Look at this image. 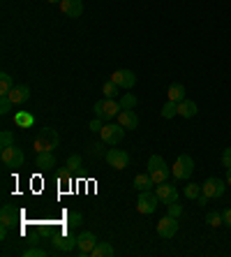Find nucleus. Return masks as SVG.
Returning a JSON list of instances; mask_svg holds the SVG:
<instances>
[{
    "label": "nucleus",
    "mask_w": 231,
    "mask_h": 257,
    "mask_svg": "<svg viewBox=\"0 0 231 257\" xmlns=\"http://www.w3.org/2000/svg\"><path fill=\"white\" fill-rule=\"evenodd\" d=\"M0 160H3V165L10 169H17L24 165V151L19 149L17 144H12V146H5V149L0 151Z\"/></svg>",
    "instance_id": "obj_4"
},
{
    "label": "nucleus",
    "mask_w": 231,
    "mask_h": 257,
    "mask_svg": "<svg viewBox=\"0 0 231 257\" xmlns=\"http://www.w3.org/2000/svg\"><path fill=\"white\" fill-rule=\"evenodd\" d=\"M120 107L123 109H134L136 107V97L132 95V93H123V97H120Z\"/></svg>",
    "instance_id": "obj_30"
},
{
    "label": "nucleus",
    "mask_w": 231,
    "mask_h": 257,
    "mask_svg": "<svg viewBox=\"0 0 231 257\" xmlns=\"http://www.w3.org/2000/svg\"><path fill=\"white\" fill-rule=\"evenodd\" d=\"M113 252H116V250H113L111 243H107V241H97L95 250H93V257H111Z\"/></svg>",
    "instance_id": "obj_24"
},
{
    "label": "nucleus",
    "mask_w": 231,
    "mask_h": 257,
    "mask_svg": "<svg viewBox=\"0 0 231 257\" xmlns=\"http://www.w3.org/2000/svg\"><path fill=\"white\" fill-rule=\"evenodd\" d=\"M10 100L14 102V104H24V102L30 100V88L28 86H14L12 93H10Z\"/></svg>",
    "instance_id": "obj_19"
},
{
    "label": "nucleus",
    "mask_w": 231,
    "mask_h": 257,
    "mask_svg": "<svg viewBox=\"0 0 231 257\" xmlns=\"http://www.w3.org/2000/svg\"><path fill=\"white\" fill-rule=\"evenodd\" d=\"M81 156L79 153H72L70 158H67V167H70V172H77V169H81Z\"/></svg>",
    "instance_id": "obj_33"
},
{
    "label": "nucleus",
    "mask_w": 231,
    "mask_h": 257,
    "mask_svg": "<svg viewBox=\"0 0 231 257\" xmlns=\"http://www.w3.org/2000/svg\"><path fill=\"white\" fill-rule=\"evenodd\" d=\"M226 190V183L222 179H215V176H210V179H206L201 183V192L206 195V197L215 199V197H222Z\"/></svg>",
    "instance_id": "obj_8"
},
{
    "label": "nucleus",
    "mask_w": 231,
    "mask_h": 257,
    "mask_svg": "<svg viewBox=\"0 0 231 257\" xmlns=\"http://www.w3.org/2000/svg\"><path fill=\"white\" fill-rule=\"evenodd\" d=\"M19 218V211L14 209L12 204H5L3 209H0V225H7V227H12L14 222Z\"/></svg>",
    "instance_id": "obj_18"
},
{
    "label": "nucleus",
    "mask_w": 231,
    "mask_h": 257,
    "mask_svg": "<svg viewBox=\"0 0 231 257\" xmlns=\"http://www.w3.org/2000/svg\"><path fill=\"white\" fill-rule=\"evenodd\" d=\"M178 232V218L166 213L160 222H157V234H160L162 239H173Z\"/></svg>",
    "instance_id": "obj_9"
},
{
    "label": "nucleus",
    "mask_w": 231,
    "mask_h": 257,
    "mask_svg": "<svg viewBox=\"0 0 231 257\" xmlns=\"http://www.w3.org/2000/svg\"><path fill=\"white\" fill-rule=\"evenodd\" d=\"M104 146H107V142H95V144H90L88 149L93 156H107V149H104Z\"/></svg>",
    "instance_id": "obj_34"
},
{
    "label": "nucleus",
    "mask_w": 231,
    "mask_h": 257,
    "mask_svg": "<svg viewBox=\"0 0 231 257\" xmlns=\"http://www.w3.org/2000/svg\"><path fill=\"white\" fill-rule=\"evenodd\" d=\"M77 241H79V236H74L72 229H65L60 236H56L54 239V245L58 248L60 252H72L74 248H77Z\"/></svg>",
    "instance_id": "obj_10"
},
{
    "label": "nucleus",
    "mask_w": 231,
    "mask_h": 257,
    "mask_svg": "<svg viewBox=\"0 0 231 257\" xmlns=\"http://www.w3.org/2000/svg\"><path fill=\"white\" fill-rule=\"evenodd\" d=\"M155 195L160 197V202L162 204H173V202H178V190L173 186H169V183H157L155 186Z\"/></svg>",
    "instance_id": "obj_13"
},
{
    "label": "nucleus",
    "mask_w": 231,
    "mask_h": 257,
    "mask_svg": "<svg viewBox=\"0 0 231 257\" xmlns=\"http://www.w3.org/2000/svg\"><path fill=\"white\" fill-rule=\"evenodd\" d=\"M222 165H224V169H231V146L222 151Z\"/></svg>",
    "instance_id": "obj_39"
},
{
    "label": "nucleus",
    "mask_w": 231,
    "mask_h": 257,
    "mask_svg": "<svg viewBox=\"0 0 231 257\" xmlns=\"http://www.w3.org/2000/svg\"><path fill=\"white\" fill-rule=\"evenodd\" d=\"M60 12L70 19H79L83 14V3L81 0H60Z\"/></svg>",
    "instance_id": "obj_15"
},
{
    "label": "nucleus",
    "mask_w": 231,
    "mask_h": 257,
    "mask_svg": "<svg viewBox=\"0 0 231 257\" xmlns=\"http://www.w3.org/2000/svg\"><path fill=\"white\" fill-rule=\"evenodd\" d=\"M118 123L125 127V130H136V125H139V116L132 111V109H123L118 114Z\"/></svg>",
    "instance_id": "obj_17"
},
{
    "label": "nucleus",
    "mask_w": 231,
    "mask_h": 257,
    "mask_svg": "<svg viewBox=\"0 0 231 257\" xmlns=\"http://www.w3.org/2000/svg\"><path fill=\"white\" fill-rule=\"evenodd\" d=\"M65 225H67V229H74V227H79V225H81L83 222V215L79 213V211H70V213H67V218H65Z\"/></svg>",
    "instance_id": "obj_26"
},
{
    "label": "nucleus",
    "mask_w": 231,
    "mask_h": 257,
    "mask_svg": "<svg viewBox=\"0 0 231 257\" xmlns=\"http://www.w3.org/2000/svg\"><path fill=\"white\" fill-rule=\"evenodd\" d=\"M14 123H17L19 127H33L35 116L30 114V111H17V114H14Z\"/></svg>",
    "instance_id": "obj_22"
},
{
    "label": "nucleus",
    "mask_w": 231,
    "mask_h": 257,
    "mask_svg": "<svg viewBox=\"0 0 231 257\" xmlns=\"http://www.w3.org/2000/svg\"><path fill=\"white\" fill-rule=\"evenodd\" d=\"M111 81L113 84H118L123 90H127V88H132V86L136 84V77H134V72L132 70H116L111 74Z\"/></svg>",
    "instance_id": "obj_14"
},
{
    "label": "nucleus",
    "mask_w": 231,
    "mask_h": 257,
    "mask_svg": "<svg viewBox=\"0 0 231 257\" xmlns=\"http://www.w3.org/2000/svg\"><path fill=\"white\" fill-rule=\"evenodd\" d=\"M148 174H150V179L155 181V186H157V183H164V181L169 179L171 169H169V165L164 162L162 156H150L148 158Z\"/></svg>",
    "instance_id": "obj_3"
},
{
    "label": "nucleus",
    "mask_w": 231,
    "mask_h": 257,
    "mask_svg": "<svg viewBox=\"0 0 231 257\" xmlns=\"http://www.w3.org/2000/svg\"><path fill=\"white\" fill-rule=\"evenodd\" d=\"M60 137L58 132L54 130V127H42L40 132H37V137L33 139V149L37 151V153H44V151H54L56 146H58Z\"/></svg>",
    "instance_id": "obj_1"
},
{
    "label": "nucleus",
    "mask_w": 231,
    "mask_h": 257,
    "mask_svg": "<svg viewBox=\"0 0 231 257\" xmlns=\"http://www.w3.org/2000/svg\"><path fill=\"white\" fill-rule=\"evenodd\" d=\"M49 3H60V0H49Z\"/></svg>",
    "instance_id": "obj_44"
},
{
    "label": "nucleus",
    "mask_w": 231,
    "mask_h": 257,
    "mask_svg": "<svg viewBox=\"0 0 231 257\" xmlns=\"http://www.w3.org/2000/svg\"><path fill=\"white\" fill-rule=\"evenodd\" d=\"M35 167L40 169V172H49V169H54V167H56V156H54V151H44V153H37Z\"/></svg>",
    "instance_id": "obj_16"
},
{
    "label": "nucleus",
    "mask_w": 231,
    "mask_h": 257,
    "mask_svg": "<svg viewBox=\"0 0 231 257\" xmlns=\"http://www.w3.org/2000/svg\"><path fill=\"white\" fill-rule=\"evenodd\" d=\"M93 111H95L97 118H102V120H111V118H118V114L123 111V107H120V102H116L113 97H104V100L95 102Z\"/></svg>",
    "instance_id": "obj_2"
},
{
    "label": "nucleus",
    "mask_w": 231,
    "mask_h": 257,
    "mask_svg": "<svg viewBox=\"0 0 231 257\" xmlns=\"http://www.w3.org/2000/svg\"><path fill=\"white\" fill-rule=\"evenodd\" d=\"M102 127H104V120L97 118V116L88 123V130H90V132H102Z\"/></svg>",
    "instance_id": "obj_37"
},
{
    "label": "nucleus",
    "mask_w": 231,
    "mask_h": 257,
    "mask_svg": "<svg viewBox=\"0 0 231 257\" xmlns=\"http://www.w3.org/2000/svg\"><path fill=\"white\" fill-rule=\"evenodd\" d=\"M12 144H14V135L10 130H5L3 135H0V146L5 149V146H12Z\"/></svg>",
    "instance_id": "obj_35"
},
{
    "label": "nucleus",
    "mask_w": 231,
    "mask_h": 257,
    "mask_svg": "<svg viewBox=\"0 0 231 257\" xmlns=\"http://www.w3.org/2000/svg\"><path fill=\"white\" fill-rule=\"evenodd\" d=\"M222 220H224L226 227H231V209H226L224 213H222Z\"/></svg>",
    "instance_id": "obj_40"
},
{
    "label": "nucleus",
    "mask_w": 231,
    "mask_h": 257,
    "mask_svg": "<svg viewBox=\"0 0 231 257\" xmlns=\"http://www.w3.org/2000/svg\"><path fill=\"white\" fill-rule=\"evenodd\" d=\"M102 142H107L109 146H116V144L123 142L125 137V127L120 125V123H104V127H102L100 132Z\"/></svg>",
    "instance_id": "obj_5"
},
{
    "label": "nucleus",
    "mask_w": 231,
    "mask_h": 257,
    "mask_svg": "<svg viewBox=\"0 0 231 257\" xmlns=\"http://www.w3.org/2000/svg\"><path fill=\"white\" fill-rule=\"evenodd\" d=\"M166 95L171 102H183L185 100V86L183 84H171L169 90H166Z\"/></svg>",
    "instance_id": "obj_23"
},
{
    "label": "nucleus",
    "mask_w": 231,
    "mask_h": 257,
    "mask_svg": "<svg viewBox=\"0 0 231 257\" xmlns=\"http://www.w3.org/2000/svg\"><path fill=\"white\" fill-rule=\"evenodd\" d=\"M199 111V107H196V102L192 100H183V102H178V114L183 116V118H192V116Z\"/></svg>",
    "instance_id": "obj_20"
},
{
    "label": "nucleus",
    "mask_w": 231,
    "mask_h": 257,
    "mask_svg": "<svg viewBox=\"0 0 231 257\" xmlns=\"http://www.w3.org/2000/svg\"><path fill=\"white\" fill-rule=\"evenodd\" d=\"M26 257H47L49 252L47 250H42V248H35V245H33V248H28V250L24 252Z\"/></svg>",
    "instance_id": "obj_38"
},
{
    "label": "nucleus",
    "mask_w": 231,
    "mask_h": 257,
    "mask_svg": "<svg viewBox=\"0 0 231 257\" xmlns=\"http://www.w3.org/2000/svg\"><path fill=\"white\" fill-rule=\"evenodd\" d=\"M206 222L210 225V227H217V225H224V220H222V213H217V211H210V213L206 215Z\"/></svg>",
    "instance_id": "obj_31"
},
{
    "label": "nucleus",
    "mask_w": 231,
    "mask_h": 257,
    "mask_svg": "<svg viewBox=\"0 0 231 257\" xmlns=\"http://www.w3.org/2000/svg\"><path fill=\"white\" fill-rule=\"evenodd\" d=\"M104 158H107V162L111 165L113 169H125L127 165H130V156H127L125 151H120V149H109Z\"/></svg>",
    "instance_id": "obj_11"
},
{
    "label": "nucleus",
    "mask_w": 231,
    "mask_h": 257,
    "mask_svg": "<svg viewBox=\"0 0 231 257\" xmlns=\"http://www.w3.org/2000/svg\"><path fill=\"white\" fill-rule=\"evenodd\" d=\"M12 88H14L12 77H10L7 72H3V74H0V95H10V93H12Z\"/></svg>",
    "instance_id": "obj_25"
},
{
    "label": "nucleus",
    "mask_w": 231,
    "mask_h": 257,
    "mask_svg": "<svg viewBox=\"0 0 231 257\" xmlns=\"http://www.w3.org/2000/svg\"><path fill=\"white\" fill-rule=\"evenodd\" d=\"M183 192H185V197L187 199H199V195H201V186H199V183H187Z\"/></svg>",
    "instance_id": "obj_29"
},
{
    "label": "nucleus",
    "mask_w": 231,
    "mask_h": 257,
    "mask_svg": "<svg viewBox=\"0 0 231 257\" xmlns=\"http://www.w3.org/2000/svg\"><path fill=\"white\" fill-rule=\"evenodd\" d=\"M120 90H123V88H120L118 84H113L111 79H109L107 84L102 86V93H104V97H116V95H118V93H120Z\"/></svg>",
    "instance_id": "obj_27"
},
{
    "label": "nucleus",
    "mask_w": 231,
    "mask_h": 257,
    "mask_svg": "<svg viewBox=\"0 0 231 257\" xmlns=\"http://www.w3.org/2000/svg\"><path fill=\"white\" fill-rule=\"evenodd\" d=\"M166 209H169L166 213L173 215V218H180V213H183V206H180V204H176V202H173V204H166Z\"/></svg>",
    "instance_id": "obj_36"
},
{
    "label": "nucleus",
    "mask_w": 231,
    "mask_h": 257,
    "mask_svg": "<svg viewBox=\"0 0 231 257\" xmlns=\"http://www.w3.org/2000/svg\"><path fill=\"white\" fill-rule=\"evenodd\" d=\"M157 204H160V197H157L155 192L143 190L141 195H139V199H136V211L143 215H150V213H155Z\"/></svg>",
    "instance_id": "obj_7"
},
{
    "label": "nucleus",
    "mask_w": 231,
    "mask_h": 257,
    "mask_svg": "<svg viewBox=\"0 0 231 257\" xmlns=\"http://www.w3.org/2000/svg\"><path fill=\"white\" fill-rule=\"evenodd\" d=\"M70 179V172H60V181H67Z\"/></svg>",
    "instance_id": "obj_42"
},
{
    "label": "nucleus",
    "mask_w": 231,
    "mask_h": 257,
    "mask_svg": "<svg viewBox=\"0 0 231 257\" xmlns=\"http://www.w3.org/2000/svg\"><path fill=\"white\" fill-rule=\"evenodd\" d=\"M208 199H210V197H206V195H203V192H201V195H199V206H206V204H208Z\"/></svg>",
    "instance_id": "obj_41"
},
{
    "label": "nucleus",
    "mask_w": 231,
    "mask_h": 257,
    "mask_svg": "<svg viewBox=\"0 0 231 257\" xmlns=\"http://www.w3.org/2000/svg\"><path fill=\"white\" fill-rule=\"evenodd\" d=\"M192 172H194V160H192L187 153H183V156H178V160L173 162V169L171 174L176 176V179L185 181V179H190Z\"/></svg>",
    "instance_id": "obj_6"
},
{
    "label": "nucleus",
    "mask_w": 231,
    "mask_h": 257,
    "mask_svg": "<svg viewBox=\"0 0 231 257\" xmlns=\"http://www.w3.org/2000/svg\"><path fill=\"white\" fill-rule=\"evenodd\" d=\"M95 245H97V236L93 232H83L81 236H79L77 241V248H79V255H93V250H95Z\"/></svg>",
    "instance_id": "obj_12"
},
{
    "label": "nucleus",
    "mask_w": 231,
    "mask_h": 257,
    "mask_svg": "<svg viewBox=\"0 0 231 257\" xmlns=\"http://www.w3.org/2000/svg\"><path fill=\"white\" fill-rule=\"evenodd\" d=\"M226 183L231 186V169H226Z\"/></svg>",
    "instance_id": "obj_43"
},
{
    "label": "nucleus",
    "mask_w": 231,
    "mask_h": 257,
    "mask_svg": "<svg viewBox=\"0 0 231 257\" xmlns=\"http://www.w3.org/2000/svg\"><path fill=\"white\" fill-rule=\"evenodd\" d=\"M178 114V102L166 100V104L162 107V118H173Z\"/></svg>",
    "instance_id": "obj_28"
},
{
    "label": "nucleus",
    "mask_w": 231,
    "mask_h": 257,
    "mask_svg": "<svg viewBox=\"0 0 231 257\" xmlns=\"http://www.w3.org/2000/svg\"><path fill=\"white\" fill-rule=\"evenodd\" d=\"M155 186V181L150 179V174L146 172V174H139V176H134V188L139 192H143V190H150V188Z\"/></svg>",
    "instance_id": "obj_21"
},
{
    "label": "nucleus",
    "mask_w": 231,
    "mask_h": 257,
    "mask_svg": "<svg viewBox=\"0 0 231 257\" xmlns=\"http://www.w3.org/2000/svg\"><path fill=\"white\" fill-rule=\"evenodd\" d=\"M12 107H14V102L10 100V95H0V114H3V116L10 114V111H12Z\"/></svg>",
    "instance_id": "obj_32"
}]
</instances>
